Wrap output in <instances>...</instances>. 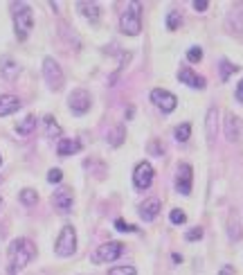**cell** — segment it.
I'll return each mask as SVG.
<instances>
[{"instance_id":"35","label":"cell","mask_w":243,"mask_h":275,"mask_svg":"<svg viewBox=\"0 0 243 275\" xmlns=\"http://www.w3.org/2000/svg\"><path fill=\"white\" fill-rule=\"evenodd\" d=\"M219 275H234V268H232V266H223Z\"/></svg>"},{"instance_id":"27","label":"cell","mask_w":243,"mask_h":275,"mask_svg":"<svg viewBox=\"0 0 243 275\" xmlns=\"http://www.w3.org/2000/svg\"><path fill=\"white\" fill-rule=\"evenodd\" d=\"M169 221H171L173 226H183L185 221H187V215H185L183 210H178V207H173V210L169 212Z\"/></svg>"},{"instance_id":"18","label":"cell","mask_w":243,"mask_h":275,"mask_svg":"<svg viewBox=\"0 0 243 275\" xmlns=\"http://www.w3.org/2000/svg\"><path fill=\"white\" fill-rule=\"evenodd\" d=\"M77 151H81V142L77 138H63L59 142V147H56V154L59 156H72Z\"/></svg>"},{"instance_id":"11","label":"cell","mask_w":243,"mask_h":275,"mask_svg":"<svg viewBox=\"0 0 243 275\" xmlns=\"http://www.w3.org/2000/svg\"><path fill=\"white\" fill-rule=\"evenodd\" d=\"M75 205V194H72L70 188H59L52 194V207L61 215H68Z\"/></svg>"},{"instance_id":"33","label":"cell","mask_w":243,"mask_h":275,"mask_svg":"<svg viewBox=\"0 0 243 275\" xmlns=\"http://www.w3.org/2000/svg\"><path fill=\"white\" fill-rule=\"evenodd\" d=\"M191 7H194L196 12H205V9L210 7V3H207V0H196V3L191 5Z\"/></svg>"},{"instance_id":"1","label":"cell","mask_w":243,"mask_h":275,"mask_svg":"<svg viewBox=\"0 0 243 275\" xmlns=\"http://www.w3.org/2000/svg\"><path fill=\"white\" fill-rule=\"evenodd\" d=\"M36 255V248L34 243L25 237H18L9 243V262H7V275H16L20 273L29 262L32 257Z\"/></svg>"},{"instance_id":"30","label":"cell","mask_w":243,"mask_h":275,"mask_svg":"<svg viewBox=\"0 0 243 275\" xmlns=\"http://www.w3.org/2000/svg\"><path fill=\"white\" fill-rule=\"evenodd\" d=\"M185 239L187 241H200L203 239V228H191L187 235H185Z\"/></svg>"},{"instance_id":"15","label":"cell","mask_w":243,"mask_h":275,"mask_svg":"<svg viewBox=\"0 0 243 275\" xmlns=\"http://www.w3.org/2000/svg\"><path fill=\"white\" fill-rule=\"evenodd\" d=\"M178 79L183 81L185 86H189V88H196V90H203L205 86H207V81L203 79L200 75H196L194 70H189V68H183L178 72Z\"/></svg>"},{"instance_id":"16","label":"cell","mask_w":243,"mask_h":275,"mask_svg":"<svg viewBox=\"0 0 243 275\" xmlns=\"http://www.w3.org/2000/svg\"><path fill=\"white\" fill-rule=\"evenodd\" d=\"M18 72H20V66L12 56H3V59H0V75H3V79H7V81L16 79Z\"/></svg>"},{"instance_id":"31","label":"cell","mask_w":243,"mask_h":275,"mask_svg":"<svg viewBox=\"0 0 243 275\" xmlns=\"http://www.w3.org/2000/svg\"><path fill=\"white\" fill-rule=\"evenodd\" d=\"M61 178H63V172H61V169H50V172H48V180H50V183H61Z\"/></svg>"},{"instance_id":"36","label":"cell","mask_w":243,"mask_h":275,"mask_svg":"<svg viewBox=\"0 0 243 275\" xmlns=\"http://www.w3.org/2000/svg\"><path fill=\"white\" fill-rule=\"evenodd\" d=\"M171 259H173L176 264H180V262H183V255H178V253H173V255H171Z\"/></svg>"},{"instance_id":"26","label":"cell","mask_w":243,"mask_h":275,"mask_svg":"<svg viewBox=\"0 0 243 275\" xmlns=\"http://www.w3.org/2000/svg\"><path fill=\"white\" fill-rule=\"evenodd\" d=\"M236 70H239V68H236L234 64H230V61H227V59H223V61H221V79H223V81H227V79H230V77L234 75Z\"/></svg>"},{"instance_id":"24","label":"cell","mask_w":243,"mask_h":275,"mask_svg":"<svg viewBox=\"0 0 243 275\" xmlns=\"http://www.w3.org/2000/svg\"><path fill=\"white\" fill-rule=\"evenodd\" d=\"M189 136H191V124H189V122H183L180 127H176L173 138L178 140V142H187Z\"/></svg>"},{"instance_id":"5","label":"cell","mask_w":243,"mask_h":275,"mask_svg":"<svg viewBox=\"0 0 243 275\" xmlns=\"http://www.w3.org/2000/svg\"><path fill=\"white\" fill-rule=\"evenodd\" d=\"M43 79L50 90L54 93L63 88V70H61V66L56 64L52 56H45L43 59Z\"/></svg>"},{"instance_id":"20","label":"cell","mask_w":243,"mask_h":275,"mask_svg":"<svg viewBox=\"0 0 243 275\" xmlns=\"http://www.w3.org/2000/svg\"><path fill=\"white\" fill-rule=\"evenodd\" d=\"M43 127H45V136L48 138H59L61 136V127L54 120V115H43Z\"/></svg>"},{"instance_id":"14","label":"cell","mask_w":243,"mask_h":275,"mask_svg":"<svg viewBox=\"0 0 243 275\" xmlns=\"http://www.w3.org/2000/svg\"><path fill=\"white\" fill-rule=\"evenodd\" d=\"M20 108H23V102H20L16 95H0V117L14 115Z\"/></svg>"},{"instance_id":"12","label":"cell","mask_w":243,"mask_h":275,"mask_svg":"<svg viewBox=\"0 0 243 275\" xmlns=\"http://www.w3.org/2000/svg\"><path fill=\"white\" fill-rule=\"evenodd\" d=\"M225 138L227 142H241L243 140V120L234 113H227L225 117Z\"/></svg>"},{"instance_id":"13","label":"cell","mask_w":243,"mask_h":275,"mask_svg":"<svg viewBox=\"0 0 243 275\" xmlns=\"http://www.w3.org/2000/svg\"><path fill=\"white\" fill-rule=\"evenodd\" d=\"M160 207H162V203H160V199H156V196L144 199L142 203H140V217H142L144 221H153L158 217Z\"/></svg>"},{"instance_id":"17","label":"cell","mask_w":243,"mask_h":275,"mask_svg":"<svg viewBox=\"0 0 243 275\" xmlns=\"http://www.w3.org/2000/svg\"><path fill=\"white\" fill-rule=\"evenodd\" d=\"M77 9H79L81 16H86L90 23H97L101 14V7L97 3H77Z\"/></svg>"},{"instance_id":"4","label":"cell","mask_w":243,"mask_h":275,"mask_svg":"<svg viewBox=\"0 0 243 275\" xmlns=\"http://www.w3.org/2000/svg\"><path fill=\"white\" fill-rule=\"evenodd\" d=\"M54 251L59 257H72L77 253V232L70 224L61 228V235H59V239H56Z\"/></svg>"},{"instance_id":"32","label":"cell","mask_w":243,"mask_h":275,"mask_svg":"<svg viewBox=\"0 0 243 275\" xmlns=\"http://www.w3.org/2000/svg\"><path fill=\"white\" fill-rule=\"evenodd\" d=\"M115 228H117L120 232H135V230H137L135 226H128L124 219H117V221H115Z\"/></svg>"},{"instance_id":"37","label":"cell","mask_w":243,"mask_h":275,"mask_svg":"<svg viewBox=\"0 0 243 275\" xmlns=\"http://www.w3.org/2000/svg\"><path fill=\"white\" fill-rule=\"evenodd\" d=\"M0 165H3V156H0Z\"/></svg>"},{"instance_id":"34","label":"cell","mask_w":243,"mask_h":275,"mask_svg":"<svg viewBox=\"0 0 243 275\" xmlns=\"http://www.w3.org/2000/svg\"><path fill=\"white\" fill-rule=\"evenodd\" d=\"M236 100L243 104V79L239 81V86H236Z\"/></svg>"},{"instance_id":"6","label":"cell","mask_w":243,"mask_h":275,"mask_svg":"<svg viewBox=\"0 0 243 275\" xmlns=\"http://www.w3.org/2000/svg\"><path fill=\"white\" fill-rule=\"evenodd\" d=\"M92 106V97L90 93L84 88H75L68 97V108L72 111V115H86Z\"/></svg>"},{"instance_id":"9","label":"cell","mask_w":243,"mask_h":275,"mask_svg":"<svg viewBox=\"0 0 243 275\" xmlns=\"http://www.w3.org/2000/svg\"><path fill=\"white\" fill-rule=\"evenodd\" d=\"M153 176H156L153 165L147 163V160H142V163L135 167V172H133V185H135L137 190H149L153 183Z\"/></svg>"},{"instance_id":"3","label":"cell","mask_w":243,"mask_h":275,"mask_svg":"<svg viewBox=\"0 0 243 275\" xmlns=\"http://www.w3.org/2000/svg\"><path fill=\"white\" fill-rule=\"evenodd\" d=\"M140 14H142L140 3L131 0V3H128V7H126V12H124L122 18H120L122 34H126V36H137L140 34V29H142V18H140Z\"/></svg>"},{"instance_id":"8","label":"cell","mask_w":243,"mask_h":275,"mask_svg":"<svg viewBox=\"0 0 243 275\" xmlns=\"http://www.w3.org/2000/svg\"><path fill=\"white\" fill-rule=\"evenodd\" d=\"M151 102L156 104L164 115H169V113L176 111V106H178L176 95H173V93H169V90H164V88H153V90H151Z\"/></svg>"},{"instance_id":"10","label":"cell","mask_w":243,"mask_h":275,"mask_svg":"<svg viewBox=\"0 0 243 275\" xmlns=\"http://www.w3.org/2000/svg\"><path fill=\"white\" fill-rule=\"evenodd\" d=\"M176 190L180 192V194L187 196L191 192V183H194V169H191V165L187 163H180L178 169H176Z\"/></svg>"},{"instance_id":"23","label":"cell","mask_w":243,"mask_h":275,"mask_svg":"<svg viewBox=\"0 0 243 275\" xmlns=\"http://www.w3.org/2000/svg\"><path fill=\"white\" fill-rule=\"evenodd\" d=\"M183 25V14L178 12V9H171V12L167 14V29H171V32H176V29Z\"/></svg>"},{"instance_id":"2","label":"cell","mask_w":243,"mask_h":275,"mask_svg":"<svg viewBox=\"0 0 243 275\" xmlns=\"http://www.w3.org/2000/svg\"><path fill=\"white\" fill-rule=\"evenodd\" d=\"M12 14H14V29H16L18 41H25L34 27L32 7L27 3H12Z\"/></svg>"},{"instance_id":"25","label":"cell","mask_w":243,"mask_h":275,"mask_svg":"<svg viewBox=\"0 0 243 275\" xmlns=\"http://www.w3.org/2000/svg\"><path fill=\"white\" fill-rule=\"evenodd\" d=\"M108 142H111V147H120L124 142V127H115L111 133H108Z\"/></svg>"},{"instance_id":"22","label":"cell","mask_w":243,"mask_h":275,"mask_svg":"<svg viewBox=\"0 0 243 275\" xmlns=\"http://www.w3.org/2000/svg\"><path fill=\"white\" fill-rule=\"evenodd\" d=\"M18 199H20V203L23 205H36L39 203V192L32 190V188H25V190H20Z\"/></svg>"},{"instance_id":"29","label":"cell","mask_w":243,"mask_h":275,"mask_svg":"<svg viewBox=\"0 0 243 275\" xmlns=\"http://www.w3.org/2000/svg\"><path fill=\"white\" fill-rule=\"evenodd\" d=\"M203 59V50L196 45V48H189L187 50V61H191V64H198V61Z\"/></svg>"},{"instance_id":"7","label":"cell","mask_w":243,"mask_h":275,"mask_svg":"<svg viewBox=\"0 0 243 275\" xmlns=\"http://www.w3.org/2000/svg\"><path fill=\"white\" fill-rule=\"evenodd\" d=\"M124 246L122 241H106L92 253V262L95 264H106V262H115L117 257L122 255Z\"/></svg>"},{"instance_id":"21","label":"cell","mask_w":243,"mask_h":275,"mask_svg":"<svg viewBox=\"0 0 243 275\" xmlns=\"http://www.w3.org/2000/svg\"><path fill=\"white\" fill-rule=\"evenodd\" d=\"M34 129H36V117L34 115H27L23 122L16 124V133H18V136H29Z\"/></svg>"},{"instance_id":"28","label":"cell","mask_w":243,"mask_h":275,"mask_svg":"<svg viewBox=\"0 0 243 275\" xmlns=\"http://www.w3.org/2000/svg\"><path fill=\"white\" fill-rule=\"evenodd\" d=\"M108 275H137V271L133 266H115L108 271Z\"/></svg>"},{"instance_id":"19","label":"cell","mask_w":243,"mask_h":275,"mask_svg":"<svg viewBox=\"0 0 243 275\" xmlns=\"http://www.w3.org/2000/svg\"><path fill=\"white\" fill-rule=\"evenodd\" d=\"M216 124H219V111L214 106L207 111V117H205V133H207V140L212 142L216 136Z\"/></svg>"},{"instance_id":"38","label":"cell","mask_w":243,"mask_h":275,"mask_svg":"<svg viewBox=\"0 0 243 275\" xmlns=\"http://www.w3.org/2000/svg\"><path fill=\"white\" fill-rule=\"evenodd\" d=\"M0 205H3V196H0Z\"/></svg>"}]
</instances>
